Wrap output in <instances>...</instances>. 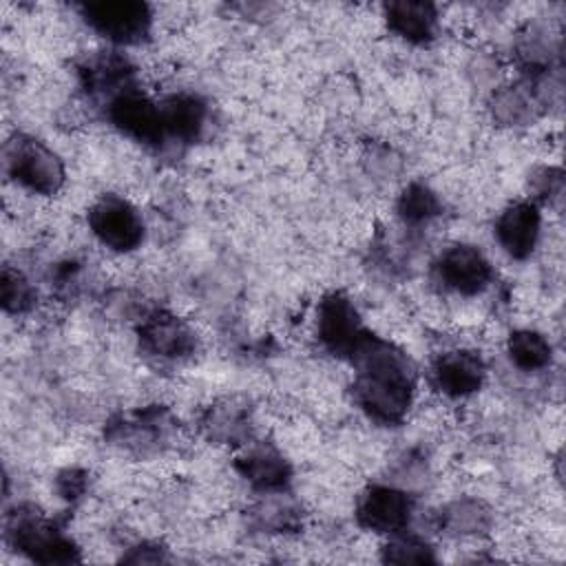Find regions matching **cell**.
Instances as JSON below:
<instances>
[{
	"label": "cell",
	"mask_w": 566,
	"mask_h": 566,
	"mask_svg": "<svg viewBox=\"0 0 566 566\" xmlns=\"http://www.w3.org/2000/svg\"><path fill=\"white\" fill-rule=\"evenodd\" d=\"M354 360L358 363L356 398L360 407L385 424L402 420L413 394V369L407 356L367 334L354 352Z\"/></svg>",
	"instance_id": "obj_1"
},
{
	"label": "cell",
	"mask_w": 566,
	"mask_h": 566,
	"mask_svg": "<svg viewBox=\"0 0 566 566\" xmlns=\"http://www.w3.org/2000/svg\"><path fill=\"white\" fill-rule=\"evenodd\" d=\"M9 175L38 195H53L64 181L60 157L38 139L15 137L4 150Z\"/></svg>",
	"instance_id": "obj_2"
},
{
	"label": "cell",
	"mask_w": 566,
	"mask_h": 566,
	"mask_svg": "<svg viewBox=\"0 0 566 566\" xmlns=\"http://www.w3.org/2000/svg\"><path fill=\"white\" fill-rule=\"evenodd\" d=\"M86 22L117 44L139 42L150 27V11L144 2L135 0H102L82 7Z\"/></svg>",
	"instance_id": "obj_3"
},
{
	"label": "cell",
	"mask_w": 566,
	"mask_h": 566,
	"mask_svg": "<svg viewBox=\"0 0 566 566\" xmlns=\"http://www.w3.org/2000/svg\"><path fill=\"white\" fill-rule=\"evenodd\" d=\"M316 327H318L321 343L332 354H338V356H354V352L367 338V332L363 329L356 307L340 292L327 294L321 301Z\"/></svg>",
	"instance_id": "obj_4"
},
{
	"label": "cell",
	"mask_w": 566,
	"mask_h": 566,
	"mask_svg": "<svg viewBox=\"0 0 566 566\" xmlns=\"http://www.w3.org/2000/svg\"><path fill=\"white\" fill-rule=\"evenodd\" d=\"M88 226L106 248L117 252L137 248L144 237L137 210L119 197H102L88 212Z\"/></svg>",
	"instance_id": "obj_5"
},
{
	"label": "cell",
	"mask_w": 566,
	"mask_h": 566,
	"mask_svg": "<svg viewBox=\"0 0 566 566\" xmlns=\"http://www.w3.org/2000/svg\"><path fill=\"white\" fill-rule=\"evenodd\" d=\"M9 535L13 537V544L33 562L69 564L77 559V548L69 537L29 513H18L9 522Z\"/></svg>",
	"instance_id": "obj_6"
},
{
	"label": "cell",
	"mask_w": 566,
	"mask_h": 566,
	"mask_svg": "<svg viewBox=\"0 0 566 566\" xmlns=\"http://www.w3.org/2000/svg\"><path fill=\"white\" fill-rule=\"evenodd\" d=\"M108 117L122 133L139 142L155 144L161 142V137L166 135L161 108L153 99L135 91L124 88L122 93H117L108 104Z\"/></svg>",
	"instance_id": "obj_7"
},
{
	"label": "cell",
	"mask_w": 566,
	"mask_h": 566,
	"mask_svg": "<svg viewBox=\"0 0 566 566\" xmlns=\"http://www.w3.org/2000/svg\"><path fill=\"white\" fill-rule=\"evenodd\" d=\"M356 517L369 531L396 535L409 524L411 500L394 486H371L360 495Z\"/></svg>",
	"instance_id": "obj_8"
},
{
	"label": "cell",
	"mask_w": 566,
	"mask_h": 566,
	"mask_svg": "<svg viewBox=\"0 0 566 566\" xmlns=\"http://www.w3.org/2000/svg\"><path fill=\"white\" fill-rule=\"evenodd\" d=\"M436 268L444 287L467 296L482 292L493 276L489 259L473 245H453L444 250Z\"/></svg>",
	"instance_id": "obj_9"
},
{
	"label": "cell",
	"mask_w": 566,
	"mask_h": 566,
	"mask_svg": "<svg viewBox=\"0 0 566 566\" xmlns=\"http://www.w3.org/2000/svg\"><path fill=\"white\" fill-rule=\"evenodd\" d=\"M142 345L161 358H181L195 349V332L175 314L155 312L139 329Z\"/></svg>",
	"instance_id": "obj_10"
},
{
	"label": "cell",
	"mask_w": 566,
	"mask_h": 566,
	"mask_svg": "<svg viewBox=\"0 0 566 566\" xmlns=\"http://www.w3.org/2000/svg\"><path fill=\"white\" fill-rule=\"evenodd\" d=\"M431 376L442 394L451 398H462L480 389L484 380V365L473 352L455 349L442 354L433 363Z\"/></svg>",
	"instance_id": "obj_11"
},
{
	"label": "cell",
	"mask_w": 566,
	"mask_h": 566,
	"mask_svg": "<svg viewBox=\"0 0 566 566\" xmlns=\"http://www.w3.org/2000/svg\"><path fill=\"white\" fill-rule=\"evenodd\" d=\"M500 245L513 256L524 259L533 252L539 237V212L528 201L511 203L495 223Z\"/></svg>",
	"instance_id": "obj_12"
},
{
	"label": "cell",
	"mask_w": 566,
	"mask_h": 566,
	"mask_svg": "<svg viewBox=\"0 0 566 566\" xmlns=\"http://www.w3.org/2000/svg\"><path fill=\"white\" fill-rule=\"evenodd\" d=\"M387 24L394 33L413 44H424L436 31V7L422 0H398L385 7Z\"/></svg>",
	"instance_id": "obj_13"
},
{
	"label": "cell",
	"mask_w": 566,
	"mask_h": 566,
	"mask_svg": "<svg viewBox=\"0 0 566 566\" xmlns=\"http://www.w3.org/2000/svg\"><path fill=\"white\" fill-rule=\"evenodd\" d=\"M239 473L256 489L263 491H276L283 489L290 480V467L283 460V455L265 444L250 447L239 460H237Z\"/></svg>",
	"instance_id": "obj_14"
},
{
	"label": "cell",
	"mask_w": 566,
	"mask_h": 566,
	"mask_svg": "<svg viewBox=\"0 0 566 566\" xmlns=\"http://www.w3.org/2000/svg\"><path fill=\"white\" fill-rule=\"evenodd\" d=\"M164 130L177 139L192 142L206 122V104L195 95H172L161 106Z\"/></svg>",
	"instance_id": "obj_15"
},
{
	"label": "cell",
	"mask_w": 566,
	"mask_h": 566,
	"mask_svg": "<svg viewBox=\"0 0 566 566\" xmlns=\"http://www.w3.org/2000/svg\"><path fill=\"white\" fill-rule=\"evenodd\" d=\"M509 358L524 371L544 369L551 363V345L548 340L531 329H520L509 338Z\"/></svg>",
	"instance_id": "obj_16"
},
{
	"label": "cell",
	"mask_w": 566,
	"mask_h": 566,
	"mask_svg": "<svg viewBox=\"0 0 566 566\" xmlns=\"http://www.w3.org/2000/svg\"><path fill=\"white\" fill-rule=\"evenodd\" d=\"M440 212V201L433 190L422 184H411L398 199V214L407 223H424Z\"/></svg>",
	"instance_id": "obj_17"
},
{
	"label": "cell",
	"mask_w": 566,
	"mask_h": 566,
	"mask_svg": "<svg viewBox=\"0 0 566 566\" xmlns=\"http://www.w3.org/2000/svg\"><path fill=\"white\" fill-rule=\"evenodd\" d=\"M0 298H2V307L7 312L20 314L33 305V287L22 276V272L4 268L2 276H0Z\"/></svg>",
	"instance_id": "obj_18"
},
{
	"label": "cell",
	"mask_w": 566,
	"mask_h": 566,
	"mask_svg": "<svg viewBox=\"0 0 566 566\" xmlns=\"http://www.w3.org/2000/svg\"><path fill=\"white\" fill-rule=\"evenodd\" d=\"M382 557L385 562H394V564H427L436 559L431 548L422 539L413 535H398V533L385 546Z\"/></svg>",
	"instance_id": "obj_19"
},
{
	"label": "cell",
	"mask_w": 566,
	"mask_h": 566,
	"mask_svg": "<svg viewBox=\"0 0 566 566\" xmlns=\"http://www.w3.org/2000/svg\"><path fill=\"white\" fill-rule=\"evenodd\" d=\"M495 115L506 124H520L524 119L533 117V97L531 93H524L522 88H509L502 91L495 97Z\"/></svg>",
	"instance_id": "obj_20"
},
{
	"label": "cell",
	"mask_w": 566,
	"mask_h": 566,
	"mask_svg": "<svg viewBox=\"0 0 566 566\" xmlns=\"http://www.w3.org/2000/svg\"><path fill=\"white\" fill-rule=\"evenodd\" d=\"M126 64L122 60H97L93 64H88L86 77L88 84L95 86L97 91H104L106 86H115L117 82H122L126 77Z\"/></svg>",
	"instance_id": "obj_21"
},
{
	"label": "cell",
	"mask_w": 566,
	"mask_h": 566,
	"mask_svg": "<svg viewBox=\"0 0 566 566\" xmlns=\"http://www.w3.org/2000/svg\"><path fill=\"white\" fill-rule=\"evenodd\" d=\"M486 522V513L478 504H455L449 511V524L458 533H475Z\"/></svg>",
	"instance_id": "obj_22"
}]
</instances>
